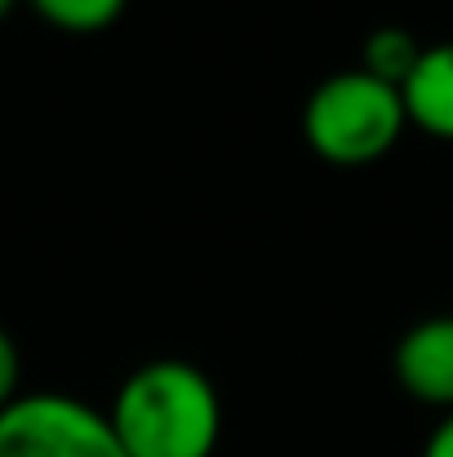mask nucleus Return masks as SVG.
Here are the masks:
<instances>
[{
    "label": "nucleus",
    "mask_w": 453,
    "mask_h": 457,
    "mask_svg": "<svg viewBox=\"0 0 453 457\" xmlns=\"http://www.w3.org/2000/svg\"><path fill=\"white\" fill-rule=\"evenodd\" d=\"M107 422L125 457H214L222 400L205 369L187 360H147L121 382Z\"/></svg>",
    "instance_id": "nucleus-1"
},
{
    "label": "nucleus",
    "mask_w": 453,
    "mask_h": 457,
    "mask_svg": "<svg viewBox=\"0 0 453 457\" xmlns=\"http://www.w3.org/2000/svg\"><path fill=\"white\" fill-rule=\"evenodd\" d=\"M405 98L396 85L369 76L365 67H347L324 76L302 107L306 147L342 169L373 164L391 152L405 134Z\"/></svg>",
    "instance_id": "nucleus-2"
},
{
    "label": "nucleus",
    "mask_w": 453,
    "mask_h": 457,
    "mask_svg": "<svg viewBox=\"0 0 453 457\" xmlns=\"http://www.w3.org/2000/svg\"><path fill=\"white\" fill-rule=\"evenodd\" d=\"M0 457H125V449L94 404L31 391L0 413Z\"/></svg>",
    "instance_id": "nucleus-3"
},
{
    "label": "nucleus",
    "mask_w": 453,
    "mask_h": 457,
    "mask_svg": "<svg viewBox=\"0 0 453 457\" xmlns=\"http://www.w3.org/2000/svg\"><path fill=\"white\" fill-rule=\"evenodd\" d=\"M396 382L432 404L453 413V315L418 320L396 346Z\"/></svg>",
    "instance_id": "nucleus-4"
},
{
    "label": "nucleus",
    "mask_w": 453,
    "mask_h": 457,
    "mask_svg": "<svg viewBox=\"0 0 453 457\" xmlns=\"http://www.w3.org/2000/svg\"><path fill=\"white\" fill-rule=\"evenodd\" d=\"M405 116L432 138L453 143V40L427 45L409 80L400 85Z\"/></svg>",
    "instance_id": "nucleus-5"
},
{
    "label": "nucleus",
    "mask_w": 453,
    "mask_h": 457,
    "mask_svg": "<svg viewBox=\"0 0 453 457\" xmlns=\"http://www.w3.org/2000/svg\"><path fill=\"white\" fill-rule=\"evenodd\" d=\"M423 40L414 36V31H405V27H378V31H369V40H365V71L369 76H378V80H387V85H405L409 80V71L418 67V58H423Z\"/></svg>",
    "instance_id": "nucleus-6"
},
{
    "label": "nucleus",
    "mask_w": 453,
    "mask_h": 457,
    "mask_svg": "<svg viewBox=\"0 0 453 457\" xmlns=\"http://www.w3.org/2000/svg\"><path fill=\"white\" fill-rule=\"evenodd\" d=\"M49 27L58 31H76V36H89V31H103L112 27L130 0H27Z\"/></svg>",
    "instance_id": "nucleus-7"
},
{
    "label": "nucleus",
    "mask_w": 453,
    "mask_h": 457,
    "mask_svg": "<svg viewBox=\"0 0 453 457\" xmlns=\"http://www.w3.org/2000/svg\"><path fill=\"white\" fill-rule=\"evenodd\" d=\"M18 346H13V337L0 328V413L18 400Z\"/></svg>",
    "instance_id": "nucleus-8"
},
{
    "label": "nucleus",
    "mask_w": 453,
    "mask_h": 457,
    "mask_svg": "<svg viewBox=\"0 0 453 457\" xmlns=\"http://www.w3.org/2000/svg\"><path fill=\"white\" fill-rule=\"evenodd\" d=\"M423 457H453V413H445V418L436 422V431H432L427 445H423Z\"/></svg>",
    "instance_id": "nucleus-9"
},
{
    "label": "nucleus",
    "mask_w": 453,
    "mask_h": 457,
    "mask_svg": "<svg viewBox=\"0 0 453 457\" xmlns=\"http://www.w3.org/2000/svg\"><path fill=\"white\" fill-rule=\"evenodd\" d=\"M13 4H18V0H0V22L9 18V9H13Z\"/></svg>",
    "instance_id": "nucleus-10"
}]
</instances>
